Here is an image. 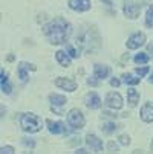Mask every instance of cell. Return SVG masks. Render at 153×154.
<instances>
[{"label":"cell","instance_id":"6","mask_svg":"<svg viewBox=\"0 0 153 154\" xmlns=\"http://www.w3.org/2000/svg\"><path fill=\"white\" fill-rule=\"evenodd\" d=\"M106 104H107V107H110L113 110H120L123 107V98L118 92H110L106 96Z\"/></svg>","mask_w":153,"mask_h":154},{"label":"cell","instance_id":"24","mask_svg":"<svg viewBox=\"0 0 153 154\" xmlns=\"http://www.w3.org/2000/svg\"><path fill=\"white\" fill-rule=\"evenodd\" d=\"M148 70H150L148 67H136V70H135V72H136L139 76H145V75L148 73Z\"/></svg>","mask_w":153,"mask_h":154},{"label":"cell","instance_id":"9","mask_svg":"<svg viewBox=\"0 0 153 154\" xmlns=\"http://www.w3.org/2000/svg\"><path fill=\"white\" fill-rule=\"evenodd\" d=\"M55 85L63 89V90H68V92H74L77 89V82L72 81V79H68V78H57Z\"/></svg>","mask_w":153,"mask_h":154},{"label":"cell","instance_id":"17","mask_svg":"<svg viewBox=\"0 0 153 154\" xmlns=\"http://www.w3.org/2000/svg\"><path fill=\"white\" fill-rule=\"evenodd\" d=\"M127 102L132 105V107H135V105L139 102V93H138L135 89H130V90L127 92Z\"/></svg>","mask_w":153,"mask_h":154},{"label":"cell","instance_id":"16","mask_svg":"<svg viewBox=\"0 0 153 154\" xmlns=\"http://www.w3.org/2000/svg\"><path fill=\"white\" fill-rule=\"evenodd\" d=\"M55 58H57V61L63 66V67H68V66H71V58H69V55L64 52V51L55 52Z\"/></svg>","mask_w":153,"mask_h":154},{"label":"cell","instance_id":"3","mask_svg":"<svg viewBox=\"0 0 153 154\" xmlns=\"http://www.w3.org/2000/svg\"><path fill=\"white\" fill-rule=\"evenodd\" d=\"M20 125L28 133H37L41 130V119L34 113H25L20 119Z\"/></svg>","mask_w":153,"mask_h":154},{"label":"cell","instance_id":"32","mask_svg":"<svg viewBox=\"0 0 153 154\" xmlns=\"http://www.w3.org/2000/svg\"><path fill=\"white\" fill-rule=\"evenodd\" d=\"M101 2H104L107 6H112V0H101Z\"/></svg>","mask_w":153,"mask_h":154},{"label":"cell","instance_id":"19","mask_svg":"<svg viewBox=\"0 0 153 154\" xmlns=\"http://www.w3.org/2000/svg\"><path fill=\"white\" fill-rule=\"evenodd\" d=\"M49 101L52 102V105H58V107H61V105H64V104L68 102L64 96H61V95H55V93H52V95L49 96Z\"/></svg>","mask_w":153,"mask_h":154},{"label":"cell","instance_id":"8","mask_svg":"<svg viewBox=\"0 0 153 154\" xmlns=\"http://www.w3.org/2000/svg\"><path fill=\"white\" fill-rule=\"evenodd\" d=\"M69 8L78 12L91 9V0H69Z\"/></svg>","mask_w":153,"mask_h":154},{"label":"cell","instance_id":"15","mask_svg":"<svg viewBox=\"0 0 153 154\" xmlns=\"http://www.w3.org/2000/svg\"><path fill=\"white\" fill-rule=\"evenodd\" d=\"M46 124H48V128H49V131L52 134H63L64 131H66V128H64V125L61 122H54V121L48 119Z\"/></svg>","mask_w":153,"mask_h":154},{"label":"cell","instance_id":"22","mask_svg":"<svg viewBox=\"0 0 153 154\" xmlns=\"http://www.w3.org/2000/svg\"><path fill=\"white\" fill-rule=\"evenodd\" d=\"M145 26H147V28H153V6H148V9H147Z\"/></svg>","mask_w":153,"mask_h":154},{"label":"cell","instance_id":"20","mask_svg":"<svg viewBox=\"0 0 153 154\" xmlns=\"http://www.w3.org/2000/svg\"><path fill=\"white\" fill-rule=\"evenodd\" d=\"M118 127L115 125V122H106V124H103V127H101V130L104 131L106 134H110V133H113V131L116 130Z\"/></svg>","mask_w":153,"mask_h":154},{"label":"cell","instance_id":"34","mask_svg":"<svg viewBox=\"0 0 153 154\" xmlns=\"http://www.w3.org/2000/svg\"><path fill=\"white\" fill-rule=\"evenodd\" d=\"M150 82L153 84V72H151V75H150Z\"/></svg>","mask_w":153,"mask_h":154},{"label":"cell","instance_id":"33","mask_svg":"<svg viewBox=\"0 0 153 154\" xmlns=\"http://www.w3.org/2000/svg\"><path fill=\"white\" fill-rule=\"evenodd\" d=\"M75 152H80V154H84V152H87V151H86V149H77Z\"/></svg>","mask_w":153,"mask_h":154},{"label":"cell","instance_id":"4","mask_svg":"<svg viewBox=\"0 0 153 154\" xmlns=\"http://www.w3.org/2000/svg\"><path fill=\"white\" fill-rule=\"evenodd\" d=\"M68 122H69V125L72 128L81 130L84 127V116H83V113L80 112L78 108H72L69 112V115H68Z\"/></svg>","mask_w":153,"mask_h":154},{"label":"cell","instance_id":"5","mask_svg":"<svg viewBox=\"0 0 153 154\" xmlns=\"http://www.w3.org/2000/svg\"><path fill=\"white\" fill-rule=\"evenodd\" d=\"M141 12V5H138L135 0H129V2L124 3V14L127 18H136Z\"/></svg>","mask_w":153,"mask_h":154},{"label":"cell","instance_id":"21","mask_svg":"<svg viewBox=\"0 0 153 154\" xmlns=\"http://www.w3.org/2000/svg\"><path fill=\"white\" fill-rule=\"evenodd\" d=\"M123 79H124L126 84H130V85H136V84H139V78H133L130 73H124V75H123Z\"/></svg>","mask_w":153,"mask_h":154},{"label":"cell","instance_id":"31","mask_svg":"<svg viewBox=\"0 0 153 154\" xmlns=\"http://www.w3.org/2000/svg\"><path fill=\"white\" fill-rule=\"evenodd\" d=\"M109 149H110V151H116V145L113 142H110V143H109Z\"/></svg>","mask_w":153,"mask_h":154},{"label":"cell","instance_id":"35","mask_svg":"<svg viewBox=\"0 0 153 154\" xmlns=\"http://www.w3.org/2000/svg\"><path fill=\"white\" fill-rule=\"evenodd\" d=\"M151 151H153V140H151Z\"/></svg>","mask_w":153,"mask_h":154},{"label":"cell","instance_id":"14","mask_svg":"<svg viewBox=\"0 0 153 154\" xmlns=\"http://www.w3.org/2000/svg\"><path fill=\"white\" fill-rule=\"evenodd\" d=\"M94 73H95V78H98V79H104V78L109 76V73H110V67H107V66H103V64H95Z\"/></svg>","mask_w":153,"mask_h":154},{"label":"cell","instance_id":"30","mask_svg":"<svg viewBox=\"0 0 153 154\" xmlns=\"http://www.w3.org/2000/svg\"><path fill=\"white\" fill-rule=\"evenodd\" d=\"M23 143H25V145H28V146H31V148H32V146L35 145V143H34L32 140H26V139H23Z\"/></svg>","mask_w":153,"mask_h":154},{"label":"cell","instance_id":"18","mask_svg":"<svg viewBox=\"0 0 153 154\" xmlns=\"http://www.w3.org/2000/svg\"><path fill=\"white\" fill-rule=\"evenodd\" d=\"M0 84H2V92L6 93V95H9L11 90H12V87L8 82V75L5 73V70H2V79H0Z\"/></svg>","mask_w":153,"mask_h":154},{"label":"cell","instance_id":"2","mask_svg":"<svg viewBox=\"0 0 153 154\" xmlns=\"http://www.w3.org/2000/svg\"><path fill=\"white\" fill-rule=\"evenodd\" d=\"M77 45L87 52H94L97 49L95 46H100V37L95 28H89L87 31L81 32V35L77 38Z\"/></svg>","mask_w":153,"mask_h":154},{"label":"cell","instance_id":"26","mask_svg":"<svg viewBox=\"0 0 153 154\" xmlns=\"http://www.w3.org/2000/svg\"><path fill=\"white\" fill-rule=\"evenodd\" d=\"M120 143H121V145H129V143H130V137H129L127 134H121V136H120Z\"/></svg>","mask_w":153,"mask_h":154},{"label":"cell","instance_id":"7","mask_svg":"<svg viewBox=\"0 0 153 154\" xmlns=\"http://www.w3.org/2000/svg\"><path fill=\"white\" fill-rule=\"evenodd\" d=\"M145 43V35L142 34V32H136V34H133V35H130L129 37V40H127V48L129 49H138L139 46H142Z\"/></svg>","mask_w":153,"mask_h":154},{"label":"cell","instance_id":"23","mask_svg":"<svg viewBox=\"0 0 153 154\" xmlns=\"http://www.w3.org/2000/svg\"><path fill=\"white\" fill-rule=\"evenodd\" d=\"M135 63L136 64H147L148 63V55L147 54H138L135 57Z\"/></svg>","mask_w":153,"mask_h":154},{"label":"cell","instance_id":"10","mask_svg":"<svg viewBox=\"0 0 153 154\" xmlns=\"http://www.w3.org/2000/svg\"><path fill=\"white\" fill-rule=\"evenodd\" d=\"M37 67L34 64H28V63H20L18 64V78L21 82H26L28 81V70H35Z\"/></svg>","mask_w":153,"mask_h":154},{"label":"cell","instance_id":"28","mask_svg":"<svg viewBox=\"0 0 153 154\" xmlns=\"http://www.w3.org/2000/svg\"><path fill=\"white\" fill-rule=\"evenodd\" d=\"M110 85H113V87H118V85H120V81H118L116 78H113V79H110Z\"/></svg>","mask_w":153,"mask_h":154},{"label":"cell","instance_id":"13","mask_svg":"<svg viewBox=\"0 0 153 154\" xmlns=\"http://www.w3.org/2000/svg\"><path fill=\"white\" fill-rule=\"evenodd\" d=\"M141 119L144 122H147V124L153 122V105L150 102L142 105V108H141Z\"/></svg>","mask_w":153,"mask_h":154},{"label":"cell","instance_id":"11","mask_svg":"<svg viewBox=\"0 0 153 154\" xmlns=\"http://www.w3.org/2000/svg\"><path fill=\"white\" fill-rule=\"evenodd\" d=\"M86 105L89 107L91 110H97V108H100L101 107V99H100V96L97 95V93H87L86 95Z\"/></svg>","mask_w":153,"mask_h":154},{"label":"cell","instance_id":"25","mask_svg":"<svg viewBox=\"0 0 153 154\" xmlns=\"http://www.w3.org/2000/svg\"><path fill=\"white\" fill-rule=\"evenodd\" d=\"M66 49H68V52L71 54V57H72V58H78V55H80V54H78V51H75V48H74V46H68Z\"/></svg>","mask_w":153,"mask_h":154},{"label":"cell","instance_id":"12","mask_svg":"<svg viewBox=\"0 0 153 154\" xmlns=\"http://www.w3.org/2000/svg\"><path fill=\"white\" fill-rule=\"evenodd\" d=\"M86 143L89 145L95 152H101V151H103V140L98 139V137L94 136V134H87V137H86Z\"/></svg>","mask_w":153,"mask_h":154},{"label":"cell","instance_id":"1","mask_svg":"<svg viewBox=\"0 0 153 154\" xmlns=\"http://www.w3.org/2000/svg\"><path fill=\"white\" fill-rule=\"evenodd\" d=\"M72 28L66 20L63 18H54L49 25L45 26V35L48 37V40L52 45H63L66 43L71 37Z\"/></svg>","mask_w":153,"mask_h":154},{"label":"cell","instance_id":"29","mask_svg":"<svg viewBox=\"0 0 153 154\" xmlns=\"http://www.w3.org/2000/svg\"><path fill=\"white\" fill-rule=\"evenodd\" d=\"M87 84H89V85H94V87H95V85H98V82H97L95 79H92V78L87 79Z\"/></svg>","mask_w":153,"mask_h":154},{"label":"cell","instance_id":"27","mask_svg":"<svg viewBox=\"0 0 153 154\" xmlns=\"http://www.w3.org/2000/svg\"><path fill=\"white\" fill-rule=\"evenodd\" d=\"M2 154H12L14 152V148L12 146H2Z\"/></svg>","mask_w":153,"mask_h":154}]
</instances>
